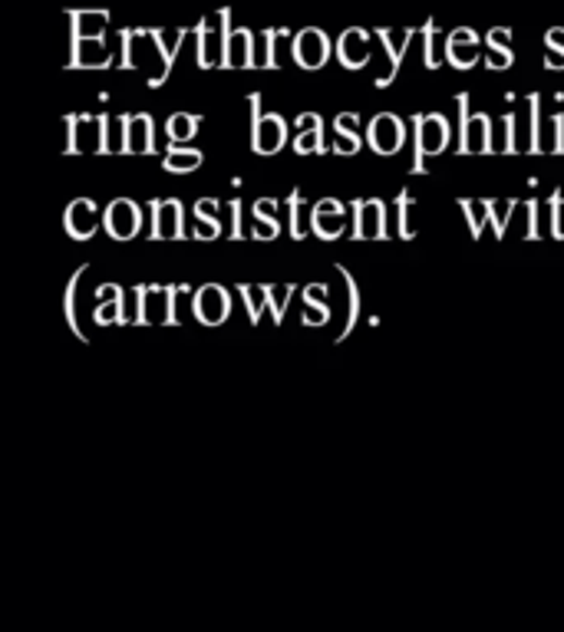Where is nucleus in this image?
I'll list each match as a JSON object with an SVG mask.
<instances>
[{
	"instance_id": "b1692460",
	"label": "nucleus",
	"mask_w": 564,
	"mask_h": 632,
	"mask_svg": "<svg viewBox=\"0 0 564 632\" xmlns=\"http://www.w3.org/2000/svg\"><path fill=\"white\" fill-rule=\"evenodd\" d=\"M123 287H117L109 294V300L102 303V307H96V313H93V323L96 326H112V323H123Z\"/></svg>"
},
{
	"instance_id": "58836bf2",
	"label": "nucleus",
	"mask_w": 564,
	"mask_h": 632,
	"mask_svg": "<svg viewBox=\"0 0 564 632\" xmlns=\"http://www.w3.org/2000/svg\"><path fill=\"white\" fill-rule=\"evenodd\" d=\"M525 211H528V240H538V201H528L525 205Z\"/></svg>"
},
{
	"instance_id": "c9c22d12",
	"label": "nucleus",
	"mask_w": 564,
	"mask_h": 632,
	"mask_svg": "<svg viewBox=\"0 0 564 632\" xmlns=\"http://www.w3.org/2000/svg\"><path fill=\"white\" fill-rule=\"evenodd\" d=\"M195 218H198V224H195V237L198 240H211V237L221 234V224H218L214 214H195Z\"/></svg>"
},
{
	"instance_id": "4c0bfd02",
	"label": "nucleus",
	"mask_w": 564,
	"mask_h": 632,
	"mask_svg": "<svg viewBox=\"0 0 564 632\" xmlns=\"http://www.w3.org/2000/svg\"><path fill=\"white\" fill-rule=\"evenodd\" d=\"M551 214H554V237H564V191L551 195Z\"/></svg>"
},
{
	"instance_id": "393cba45",
	"label": "nucleus",
	"mask_w": 564,
	"mask_h": 632,
	"mask_svg": "<svg viewBox=\"0 0 564 632\" xmlns=\"http://www.w3.org/2000/svg\"><path fill=\"white\" fill-rule=\"evenodd\" d=\"M564 115H551V133L538 136V156H564Z\"/></svg>"
},
{
	"instance_id": "f257e3e1",
	"label": "nucleus",
	"mask_w": 564,
	"mask_h": 632,
	"mask_svg": "<svg viewBox=\"0 0 564 632\" xmlns=\"http://www.w3.org/2000/svg\"><path fill=\"white\" fill-rule=\"evenodd\" d=\"M109 115H66V152L70 156H102L109 152Z\"/></svg>"
},
{
	"instance_id": "aec40b11",
	"label": "nucleus",
	"mask_w": 564,
	"mask_h": 632,
	"mask_svg": "<svg viewBox=\"0 0 564 632\" xmlns=\"http://www.w3.org/2000/svg\"><path fill=\"white\" fill-rule=\"evenodd\" d=\"M165 310H169V287H143V310H139V323H165Z\"/></svg>"
},
{
	"instance_id": "a19ab883",
	"label": "nucleus",
	"mask_w": 564,
	"mask_h": 632,
	"mask_svg": "<svg viewBox=\"0 0 564 632\" xmlns=\"http://www.w3.org/2000/svg\"><path fill=\"white\" fill-rule=\"evenodd\" d=\"M544 66H548V70H557V66H564V50L551 47V50H548V57H544Z\"/></svg>"
},
{
	"instance_id": "a211bd4d",
	"label": "nucleus",
	"mask_w": 564,
	"mask_h": 632,
	"mask_svg": "<svg viewBox=\"0 0 564 632\" xmlns=\"http://www.w3.org/2000/svg\"><path fill=\"white\" fill-rule=\"evenodd\" d=\"M476 34H469V30H463V34H456L453 40H449V63H453L456 70H469V66H476V60H479V53H476Z\"/></svg>"
},
{
	"instance_id": "cd10ccee",
	"label": "nucleus",
	"mask_w": 564,
	"mask_h": 632,
	"mask_svg": "<svg viewBox=\"0 0 564 632\" xmlns=\"http://www.w3.org/2000/svg\"><path fill=\"white\" fill-rule=\"evenodd\" d=\"M336 271H341V277H344V284H347V294H351V317H347V326H344V333H341V339H344V336L354 333V326H357V320H360V290H357V281H354L351 271H344V268H336Z\"/></svg>"
},
{
	"instance_id": "6e6552de",
	"label": "nucleus",
	"mask_w": 564,
	"mask_h": 632,
	"mask_svg": "<svg viewBox=\"0 0 564 632\" xmlns=\"http://www.w3.org/2000/svg\"><path fill=\"white\" fill-rule=\"evenodd\" d=\"M192 310H195V317H198L205 326H221L224 320H229V313H232V297H229V290H224V287L208 284V287H201V290L195 294Z\"/></svg>"
},
{
	"instance_id": "6ab92c4d",
	"label": "nucleus",
	"mask_w": 564,
	"mask_h": 632,
	"mask_svg": "<svg viewBox=\"0 0 564 632\" xmlns=\"http://www.w3.org/2000/svg\"><path fill=\"white\" fill-rule=\"evenodd\" d=\"M274 208H278L274 198H261V201L255 205V231H252V237H258V240H274V237L281 234V221L274 218Z\"/></svg>"
},
{
	"instance_id": "bb28decb",
	"label": "nucleus",
	"mask_w": 564,
	"mask_h": 632,
	"mask_svg": "<svg viewBox=\"0 0 564 632\" xmlns=\"http://www.w3.org/2000/svg\"><path fill=\"white\" fill-rule=\"evenodd\" d=\"M380 37H383V44L390 47V57H393V73H390L387 79H377V86L383 89V86L393 83V76H396V70H400V63H403V47L413 40V30H409V34H380Z\"/></svg>"
},
{
	"instance_id": "ddd939ff",
	"label": "nucleus",
	"mask_w": 564,
	"mask_h": 632,
	"mask_svg": "<svg viewBox=\"0 0 564 632\" xmlns=\"http://www.w3.org/2000/svg\"><path fill=\"white\" fill-rule=\"evenodd\" d=\"M330 57V44L323 34L317 30H304L297 40H294V60L304 66V70H320Z\"/></svg>"
},
{
	"instance_id": "f8f14e48",
	"label": "nucleus",
	"mask_w": 564,
	"mask_h": 632,
	"mask_svg": "<svg viewBox=\"0 0 564 632\" xmlns=\"http://www.w3.org/2000/svg\"><path fill=\"white\" fill-rule=\"evenodd\" d=\"M63 224H66L70 237L89 240V237L96 234V227H99V211H96V205H93L89 198H79V201H73V205L66 208Z\"/></svg>"
},
{
	"instance_id": "0eeeda50",
	"label": "nucleus",
	"mask_w": 564,
	"mask_h": 632,
	"mask_svg": "<svg viewBox=\"0 0 564 632\" xmlns=\"http://www.w3.org/2000/svg\"><path fill=\"white\" fill-rule=\"evenodd\" d=\"M351 208H354V237L360 240L387 237V205L380 198H360Z\"/></svg>"
},
{
	"instance_id": "473e14b6",
	"label": "nucleus",
	"mask_w": 564,
	"mask_h": 632,
	"mask_svg": "<svg viewBox=\"0 0 564 632\" xmlns=\"http://www.w3.org/2000/svg\"><path fill=\"white\" fill-rule=\"evenodd\" d=\"M287 208H291V237L301 240L307 234V227H304V195L301 191H291Z\"/></svg>"
},
{
	"instance_id": "79ce46f5",
	"label": "nucleus",
	"mask_w": 564,
	"mask_h": 632,
	"mask_svg": "<svg viewBox=\"0 0 564 632\" xmlns=\"http://www.w3.org/2000/svg\"><path fill=\"white\" fill-rule=\"evenodd\" d=\"M548 44H551V47H557V50H564V34H551V37H548Z\"/></svg>"
},
{
	"instance_id": "c756f323",
	"label": "nucleus",
	"mask_w": 564,
	"mask_h": 632,
	"mask_svg": "<svg viewBox=\"0 0 564 632\" xmlns=\"http://www.w3.org/2000/svg\"><path fill=\"white\" fill-rule=\"evenodd\" d=\"M518 201H489V221L495 227V237H505V227H508V218L515 214Z\"/></svg>"
},
{
	"instance_id": "412c9836",
	"label": "nucleus",
	"mask_w": 564,
	"mask_h": 632,
	"mask_svg": "<svg viewBox=\"0 0 564 632\" xmlns=\"http://www.w3.org/2000/svg\"><path fill=\"white\" fill-rule=\"evenodd\" d=\"M201 165V152L198 149H185V146H172L165 149V159H162V169L172 172V175H185V172H195Z\"/></svg>"
},
{
	"instance_id": "4468645a",
	"label": "nucleus",
	"mask_w": 564,
	"mask_h": 632,
	"mask_svg": "<svg viewBox=\"0 0 564 632\" xmlns=\"http://www.w3.org/2000/svg\"><path fill=\"white\" fill-rule=\"evenodd\" d=\"M333 152L336 156H357L360 152V115L357 112H344V115H336L333 122Z\"/></svg>"
},
{
	"instance_id": "7c9ffc66",
	"label": "nucleus",
	"mask_w": 564,
	"mask_h": 632,
	"mask_svg": "<svg viewBox=\"0 0 564 632\" xmlns=\"http://www.w3.org/2000/svg\"><path fill=\"white\" fill-rule=\"evenodd\" d=\"M463 205V211H466V218H469V231H473V237H479L482 234V224L489 221V201H459Z\"/></svg>"
},
{
	"instance_id": "2eb2a0df",
	"label": "nucleus",
	"mask_w": 564,
	"mask_h": 632,
	"mask_svg": "<svg viewBox=\"0 0 564 632\" xmlns=\"http://www.w3.org/2000/svg\"><path fill=\"white\" fill-rule=\"evenodd\" d=\"M297 139H294V152L297 156H310V152H327V146H323V122H320V115H314V112H304L301 119H297Z\"/></svg>"
},
{
	"instance_id": "f3484780",
	"label": "nucleus",
	"mask_w": 564,
	"mask_h": 632,
	"mask_svg": "<svg viewBox=\"0 0 564 632\" xmlns=\"http://www.w3.org/2000/svg\"><path fill=\"white\" fill-rule=\"evenodd\" d=\"M336 57H341V63H344L347 70H360V66H367V60H370V50H367V34H360V30L344 34L341 47H336Z\"/></svg>"
},
{
	"instance_id": "dca6fc26",
	"label": "nucleus",
	"mask_w": 564,
	"mask_h": 632,
	"mask_svg": "<svg viewBox=\"0 0 564 632\" xmlns=\"http://www.w3.org/2000/svg\"><path fill=\"white\" fill-rule=\"evenodd\" d=\"M255 57H252V37L245 30L238 34H224V44H221V66H252Z\"/></svg>"
},
{
	"instance_id": "f03ea898",
	"label": "nucleus",
	"mask_w": 564,
	"mask_h": 632,
	"mask_svg": "<svg viewBox=\"0 0 564 632\" xmlns=\"http://www.w3.org/2000/svg\"><path fill=\"white\" fill-rule=\"evenodd\" d=\"M416 125V162H413V175L426 172V156H439L449 146V122L439 112H419L413 115Z\"/></svg>"
},
{
	"instance_id": "20e7f679",
	"label": "nucleus",
	"mask_w": 564,
	"mask_h": 632,
	"mask_svg": "<svg viewBox=\"0 0 564 632\" xmlns=\"http://www.w3.org/2000/svg\"><path fill=\"white\" fill-rule=\"evenodd\" d=\"M287 142V122L281 115H261V96H252V149L258 156H274Z\"/></svg>"
},
{
	"instance_id": "1a4fd4ad",
	"label": "nucleus",
	"mask_w": 564,
	"mask_h": 632,
	"mask_svg": "<svg viewBox=\"0 0 564 632\" xmlns=\"http://www.w3.org/2000/svg\"><path fill=\"white\" fill-rule=\"evenodd\" d=\"M367 139L373 146V152L380 156H396L406 142V125L393 115V112H383L370 122V129H367Z\"/></svg>"
},
{
	"instance_id": "2f4dec72",
	"label": "nucleus",
	"mask_w": 564,
	"mask_h": 632,
	"mask_svg": "<svg viewBox=\"0 0 564 632\" xmlns=\"http://www.w3.org/2000/svg\"><path fill=\"white\" fill-rule=\"evenodd\" d=\"M238 294H242V300H245V307H248V320H252V323H258V320H261V313H265V307H268V300H265V287H238Z\"/></svg>"
},
{
	"instance_id": "f704fd0d",
	"label": "nucleus",
	"mask_w": 564,
	"mask_h": 632,
	"mask_svg": "<svg viewBox=\"0 0 564 632\" xmlns=\"http://www.w3.org/2000/svg\"><path fill=\"white\" fill-rule=\"evenodd\" d=\"M409 205H413V198H409V191H403L400 195V201H396V214H400V237H416V231L409 227Z\"/></svg>"
},
{
	"instance_id": "4be33fe9",
	"label": "nucleus",
	"mask_w": 564,
	"mask_h": 632,
	"mask_svg": "<svg viewBox=\"0 0 564 632\" xmlns=\"http://www.w3.org/2000/svg\"><path fill=\"white\" fill-rule=\"evenodd\" d=\"M198 115H192V112H175L169 122H165V136H169V142L172 146H185V142H192L195 136H198Z\"/></svg>"
},
{
	"instance_id": "a878e982",
	"label": "nucleus",
	"mask_w": 564,
	"mask_h": 632,
	"mask_svg": "<svg viewBox=\"0 0 564 632\" xmlns=\"http://www.w3.org/2000/svg\"><path fill=\"white\" fill-rule=\"evenodd\" d=\"M86 274V268H79L70 284H66V297H63V313H66V326L73 330V336H79V343H86L83 330H79V317H76V290H79V277Z\"/></svg>"
},
{
	"instance_id": "c85d7f7f",
	"label": "nucleus",
	"mask_w": 564,
	"mask_h": 632,
	"mask_svg": "<svg viewBox=\"0 0 564 632\" xmlns=\"http://www.w3.org/2000/svg\"><path fill=\"white\" fill-rule=\"evenodd\" d=\"M291 297H294V287H265V300L271 307V320L274 323L284 320V310H287Z\"/></svg>"
},
{
	"instance_id": "ea45409f",
	"label": "nucleus",
	"mask_w": 564,
	"mask_h": 632,
	"mask_svg": "<svg viewBox=\"0 0 564 632\" xmlns=\"http://www.w3.org/2000/svg\"><path fill=\"white\" fill-rule=\"evenodd\" d=\"M229 211H232V237L238 240V237H242V201L235 198V201L229 205Z\"/></svg>"
},
{
	"instance_id": "9b49d317",
	"label": "nucleus",
	"mask_w": 564,
	"mask_h": 632,
	"mask_svg": "<svg viewBox=\"0 0 564 632\" xmlns=\"http://www.w3.org/2000/svg\"><path fill=\"white\" fill-rule=\"evenodd\" d=\"M310 227L317 231V237L323 240H333V237H341L344 227H347V208L336 201V198H323L314 205L310 211Z\"/></svg>"
},
{
	"instance_id": "7ed1b4c3",
	"label": "nucleus",
	"mask_w": 564,
	"mask_h": 632,
	"mask_svg": "<svg viewBox=\"0 0 564 632\" xmlns=\"http://www.w3.org/2000/svg\"><path fill=\"white\" fill-rule=\"evenodd\" d=\"M459 156H486L492 152V115L486 112H469V96L463 92L459 99Z\"/></svg>"
},
{
	"instance_id": "72a5a7b5",
	"label": "nucleus",
	"mask_w": 564,
	"mask_h": 632,
	"mask_svg": "<svg viewBox=\"0 0 564 632\" xmlns=\"http://www.w3.org/2000/svg\"><path fill=\"white\" fill-rule=\"evenodd\" d=\"M492 44H495V50L486 57V63L492 66V70H505V66H512V50L505 47V34H492Z\"/></svg>"
},
{
	"instance_id": "e433bc0d",
	"label": "nucleus",
	"mask_w": 564,
	"mask_h": 632,
	"mask_svg": "<svg viewBox=\"0 0 564 632\" xmlns=\"http://www.w3.org/2000/svg\"><path fill=\"white\" fill-rule=\"evenodd\" d=\"M515 133H518V115H515V112H508V115H505V146H502V152H505V156L518 152Z\"/></svg>"
},
{
	"instance_id": "9d476101",
	"label": "nucleus",
	"mask_w": 564,
	"mask_h": 632,
	"mask_svg": "<svg viewBox=\"0 0 564 632\" xmlns=\"http://www.w3.org/2000/svg\"><path fill=\"white\" fill-rule=\"evenodd\" d=\"M152 237L156 240H179L182 231H185V211H182V201L175 198H165V201H152Z\"/></svg>"
},
{
	"instance_id": "39448f33",
	"label": "nucleus",
	"mask_w": 564,
	"mask_h": 632,
	"mask_svg": "<svg viewBox=\"0 0 564 632\" xmlns=\"http://www.w3.org/2000/svg\"><path fill=\"white\" fill-rule=\"evenodd\" d=\"M120 156H152L156 139H152V115H123L120 119Z\"/></svg>"
},
{
	"instance_id": "423d86ee",
	"label": "nucleus",
	"mask_w": 564,
	"mask_h": 632,
	"mask_svg": "<svg viewBox=\"0 0 564 632\" xmlns=\"http://www.w3.org/2000/svg\"><path fill=\"white\" fill-rule=\"evenodd\" d=\"M102 224H106L109 237L130 240V237H136L139 227H143V208H139L133 198H117V201H112V205L106 208Z\"/></svg>"
},
{
	"instance_id": "5701e85b",
	"label": "nucleus",
	"mask_w": 564,
	"mask_h": 632,
	"mask_svg": "<svg viewBox=\"0 0 564 632\" xmlns=\"http://www.w3.org/2000/svg\"><path fill=\"white\" fill-rule=\"evenodd\" d=\"M327 287H307L304 290V303H307V317H304V323L307 326H323L327 320H330V307H327Z\"/></svg>"
}]
</instances>
